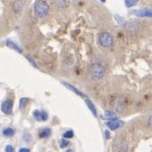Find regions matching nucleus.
<instances>
[{
	"label": "nucleus",
	"instance_id": "f257e3e1",
	"mask_svg": "<svg viewBox=\"0 0 152 152\" xmlns=\"http://www.w3.org/2000/svg\"><path fill=\"white\" fill-rule=\"evenodd\" d=\"M34 12L38 18H43L49 13V5L43 0H38L35 3Z\"/></svg>",
	"mask_w": 152,
	"mask_h": 152
},
{
	"label": "nucleus",
	"instance_id": "f03ea898",
	"mask_svg": "<svg viewBox=\"0 0 152 152\" xmlns=\"http://www.w3.org/2000/svg\"><path fill=\"white\" fill-rule=\"evenodd\" d=\"M89 74L92 77V79L96 80H101L105 75V68L101 64L96 63V64L91 65L90 69H89Z\"/></svg>",
	"mask_w": 152,
	"mask_h": 152
},
{
	"label": "nucleus",
	"instance_id": "7ed1b4c3",
	"mask_svg": "<svg viewBox=\"0 0 152 152\" xmlns=\"http://www.w3.org/2000/svg\"><path fill=\"white\" fill-rule=\"evenodd\" d=\"M99 44L104 48H110L113 44V37L109 32H103L98 38Z\"/></svg>",
	"mask_w": 152,
	"mask_h": 152
},
{
	"label": "nucleus",
	"instance_id": "20e7f679",
	"mask_svg": "<svg viewBox=\"0 0 152 152\" xmlns=\"http://www.w3.org/2000/svg\"><path fill=\"white\" fill-rule=\"evenodd\" d=\"M12 106H13V102L11 99H6L1 104V111L4 114H12Z\"/></svg>",
	"mask_w": 152,
	"mask_h": 152
},
{
	"label": "nucleus",
	"instance_id": "39448f33",
	"mask_svg": "<svg viewBox=\"0 0 152 152\" xmlns=\"http://www.w3.org/2000/svg\"><path fill=\"white\" fill-rule=\"evenodd\" d=\"M33 117L37 120V121H46L48 119V113L45 111H39L35 110L33 113Z\"/></svg>",
	"mask_w": 152,
	"mask_h": 152
},
{
	"label": "nucleus",
	"instance_id": "423d86ee",
	"mask_svg": "<svg viewBox=\"0 0 152 152\" xmlns=\"http://www.w3.org/2000/svg\"><path fill=\"white\" fill-rule=\"evenodd\" d=\"M105 125H106L111 130H116V129L121 127V126L124 125V122L121 121V120H118V119H115V120L107 121V122L105 123Z\"/></svg>",
	"mask_w": 152,
	"mask_h": 152
},
{
	"label": "nucleus",
	"instance_id": "0eeeda50",
	"mask_svg": "<svg viewBox=\"0 0 152 152\" xmlns=\"http://www.w3.org/2000/svg\"><path fill=\"white\" fill-rule=\"evenodd\" d=\"M133 13L138 17H150L151 18L152 16L151 9H148V8L134 11V12H133Z\"/></svg>",
	"mask_w": 152,
	"mask_h": 152
},
{
	"label": "nucleus",
	"instance_id": "6e6552de",
	"mask_svg": "<svg viewBox=\"0 0 152 152\" xmlns=\"http://www.w3.org/2000/svg\"><path fill=\"white\" fill-rule=\"evenodd\" d=\"M62 84L66 88H68L69 90H71V91H73L75 94L76 95H78V96H81V97H87V96L84 94V93H82L80 90H79L78 88H76L75 87H74L73 85H71V84H69V83H67V82H62Z\"/></svg>",
	"mask_w": 152,
	"mask_h": 152
},
{
	"label": "nucleus",
	"instance_id": "1a4fd4ad",
	"mask_svg": "<svg viewBox=\"0 0 152 152\" xmlns=\"http://www.w3.org/2000/svg\"><path fill=\"white\" fill-rule=\"evenodd\" d=\"M6 46L9 47L10 49L12 50H14L15 51H17L18 53H22V49L20 47H19L15 42H13L12 41H10V40H7L6 42H5Z\"/></svg>",
	"mask_w": 152,
	"mask_h": 152
},
{
	"label": "nucleus",
	"instance_id": "9d476101",
	"mask_svg": "<svg viewBox=\"0 0 152 152\" xmlns=\"http://www.w3.org/2000/svg\"><path fill=\"white\" fill-rule=\"evenodd\" d=\"M85 103H86V104H87V106H88V108L89 109V111L92 113V114L95 116V117H96L97 116V113H96V106H95V104H93V102H91L89 99H85Z\"/></svg>",
	"mask_w": 152,
	"mask_h": 152
},
{
	"label": "nucleus",
	"instance_id": "9b49d317",
	"mask_svg": "<svg viewBox=\"0 0 152 152\" xmlns=\"http://www.w3.org/2000/svg\"><path fill=\"white\" fill-rule=\"evenodd\" d=\"M51 135V129L50 128H44V129H42L41 132H40V134H39V137L40 138H43V139H45V138H48V137H50Z\"/></svg>",
	"mask_w": 152,
	"mask_h": 152
},
{
	"label": "nucleus",
	"instance_id": "f8f14e48",
	"mask_svg": "<svg viewBox=\"0 0 152 152\" xmlns=\"http://www.w3.org/2000/svg\"><path fill=\"white\" fill-rule=\"evenodd\" d=\"M23 7V2L20 1V0H18V1H15L12 4V10L15 12H19L20 11H21Z\"/></svg>",
	"mask_w": 152,
	"mask_h": 152
},
{
	"label": "nucleus",
	"instance_id": "ddd939ff",
	"mask_svg": "<svg viewBox=\"0 0 152 152\" xmlns=\"http://www.w3.org/2000/svg\"><path fill=\"white\" fill-rule=\"evenodd\" d=\"M104 118L105 119H108L109 121L110 120H115V119H118V117H117V114L114 113L113 112H111V111H105L104 112Z\"/></svg>",
	"mask_w": 152,
	"mask_h": 152
},
{
	"label": "nucleus",
	"instance_id": "4468645a",
	"mask_svg": "<svg viewBox=\"0 0 152 152\" xmlns=\"http://www.w3.org/2000/svg\"><path fill=\"white\" fill-rule=\"evenodd\" d=\"M14 133H15V131H14L12 127H7V128L4 129V131H3V134H4V136H6V137H11V136H12V135L14 134Z\"/></svg>",
	"mask_w": 152,
	"mask_h": 152
},
{
	"label": "nucleus",
	"instance_id": "2eb2a0df",
	"mask_svg": "<svg viewBox=\"0 0 152 152\" xmlns=\"http://www.w3.org/2000/svg\"><path fill=\"white\" fill-rule=\"evenodd\" d=\"M139 0H125V4L127 8H131L137 4Z\"/></svg>",
	"mask_w": 152,
	"mask_h": 152
},
{
	"label": "nucleus",
	"instance_id": "dca6fc26",
	"mask_svg": "<svg viewBox=\"0 0 152 152\" xmlns=\"http://www.w3.org/2000/svg\"><path fill=\"white\" fill-rule=\"evenodd\" d=\"M28 99L27 98V97H22V98H20V109H24L25 107H26V105L28 104Z\"/></svg>",
	"mask_w": 152,
	"mask_h": 152
},
{
	"label": "nucleus",
	"instance_id": "f3484780",
	"mask_svg": "<svg viewBox=\"0 0 152 152\" xmlns=\"http://www.w3.org/2000/svg\"><path fill=\"white\" fill-rule=\"evenodd\" d=\"M64 139H71L74 137V131L73 130H67L66 132L64 133L63 134Z\"/></svg>",
	"mask_w": 152,
	"mask_h": 152
},
{
	"label": "nucleus",
	"instance_id": "a211bd4d",
	"mask_svg": "<svg viewBox=\"0 0 152 152\" xmlns=\"http://www.w3.org/2000/svg\"><path fill=\"white\" fill-rule=\"evenodd\" d=\"M68 144H69V142H68L66 139H62V140L60 141V148H61V149H64V148L67 147Z\"/></svg>",
	"mask_w": 152,
	"mask_h": 152
},
{
	"label": "nucleus",
	"instance_id": "6ab92c4d",
	"mask_svg": "<svg viewBox=\"0 0 152 152\" xmlns=\"http://www.w3.org/2000/svg\"><path fill=\"white\" fill-rule=\"evenodd\" d=\"M26 58H27V59H28V61L30 62V64H31V65H32V66H33L34 67H36V68H37V69H38V66L37 65V63L35 62V60H34V59H33V58H32L31 57H29V56H27Z\"/></svg>",
	"mask_w": 152,
	"mask_h": 152
},
{
	"label": "nucleus",
	"instance_id": "aec40b11",
	"mask_svg": "<svg viewBox=\"0 0 152 152\" xmlns=\"http://www.w3.org/2000/svg\"><path fill=\"white\" fill-rule=\"evenodd\" d=\"M5 152H14V148L11 145H7L5 147Z\"/></svg>",
	"mask_w": 152,
	"mask_h": 152
},
{
	"label": "nucleus",
	"instance_id": "412c9836",
	"mask_svg": "<svg viewBox=\"0 0 152 152\" xmlns=\"http://www.w3.org/2000/svg\"><path fill=\"white\" fill-rule=\"evenodd\" d=\"M19 152H30V150L29 149H28V148H21Z\"/></svg>",
	"mask_w": 152,
	"mask_h": 152
},
{
	"label": "nucleus",
	"instance_id": "4be33fe9",
	"mask_svg": "<svg viewBox=\"0 0 152 152\" xmlns=\"http://www.w3.org/2000/svg\"><path fill=\"white\" fill-rule=\"evenodd\" d=\"M104 136L106 139H110V132L109 131H105L104 132Z\"/></svg>",
	"mask_w": 152,
	"mask_h": 152
},
{
	"label": "nucleus",
	"instance_id": "5701e85b",
	"mask_svg": "<svg viewBox=\"0 0 152 152\" xmlns=\"http://www.w3.org/2000/svg\"><path fill=\"white\" fill-rule=\"evenodd\" d=\"M149 120H150V126H151V116L150 117V118H149Z\"/></svg>",
	"mask_w": 152,
	"mask_h": 152
},
{
	"label": "nucleus",
	"instance_id": "b1692460",
	"mask_svg": "<svg viewBox=\"0 0 152 152\" xmlns=\"http://www.w3.org/2000/svg\"><path fill=\"white\" fill-rule=\"evenodd\" d=\"M66 152H75L73 150H68V151H66Z\"/></svg>",
	"mask_w": 152,
	"mask_h": 152
},
{
	"label": "nucleus",
	"instance_id": "393cba45",
	"mask_svg": "<svg viewBox=\"0 0 152 152\" xmlns=\"http://www.w3.org/2000/svg\"><path fill=\"white\" fill-rule=\"evenodd\" d=\"M100 1H101V2H102V3H104V2H105V1H106V0H100Z\"/></svg>",
	"mask_w": 152,
	"mask_h": 152
}]
</instances>
